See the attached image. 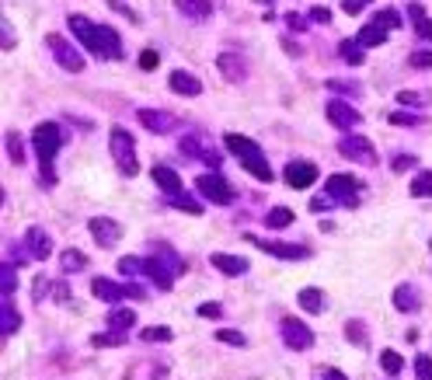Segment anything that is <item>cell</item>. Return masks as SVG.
Here are the masks:
<instances>
[{"label": "cell", "instance_id": "1", "mask_svg": "<svg viewBox=\"0 0 432 380\" xmlns=\"http://www.w3.org/2000/svg\"><path fill=\"white\" fill-rule=\"evenodd\" d=\"M67 25H70V32L80 39V45H84L87 52H94L98 60H122V39H119L116 28L94 25V21H87L84 14H70Z\"/></svg>", "mask_w": 432, "mask_h": 380}, {"label": "cell", "instance_id": "2", "mask_svg": "<svg viewBox=\"0 0 432 380\" xmlns=\"http://www.w3.org/2000/svg\"><path fill=\"white\" fill-rule=\"evenodd\" d=\"M224 147L241 160L244 165V171L248 175H255L258 182H272V165H268V157H265V150L251 140V136H241V133H227L224 136Z\"/></svg>", "mask_w": 432, "mask_h": 380}, {"label": "cell", "instance_id": "3", "mask_svg": "<svg viewBox=\"0 0 432 380\" xmlns=\"http://www.w3.org/2000/svg\"><path fill=\"white\" fill-rule=\"evenodd\" d=\"M32 147L39 154V165H42V185H56V171H52V160H56L60 147H63V133L56 123H39L32 129Z\"/></svg>", "mask_w": 432, "mask_h": 380}, {"label": "cell", "instance_id": "4", "mask_svg": "<svg viewBox=\"0 0 432 380\" xmlns=\"http://www.w3.org/2000/svg\"><path fill=\"white\" fill-rule=\"evenodd\" d=\"M108 147H112V160L122 178H136L140 171V160H136V143L126 129H112V136H108Z\"/></svg>", "mask_w": 432, "mask_h": 380}, {"label": "cell", "instance_id": "5", "mask_svg": "<svg viewBox=\"0 0 432 380\" xmlns=\"http://www.w3.org/2000/svg\"><path fill=\"white\" fill-rule=\"evenodd\" d=\"M91 293H94L98 300H105V304L143 300V297H147V290H143L140 283H116V279H105V276H98V279L91 283Z\"/></svg>", "mask_w": 432, "mask_h": 380}, {"label": "cell", "instance_id": "6", "mask_svg": "<svg viewBox=\"0 0 432 380\" xmlns=\"http://www.w3.org/2000/svg\"><path fill=\"white\" fill-rule=\"evenodd\" d=\"M45 45H49V52H52V60H56L67 74H80V70H84V56L77 52V45H74L70 39H63L60 32H49Z\"/></svg>", "mask_w": 432, "mask_h": 380}, {"label": "cell", "instance_id": "7", "mask_svg": "<svg viewBox=\"0 0 432 380\" xmlns=\"http://www.w3.org/2000/svg\"><path fill=\"white\" fill-rule=\"evenodd\" d=\"M338 154H342L345 160H352V165H363V168L380 165V154L373 150V143H369L366 136H356V133H349V136L338 140Z\"/></svg>", "mask_w": 432, "mask_h": 380}, {"label": "cell", "instance_id": "8", "mask_svg": "<svg viewBox=\"0 0 432 380\" xmlns=\"http://www.w3.org/2000/svg\"><path fill=\"white\" fill-rule=\"evenodd\" d=\"M195 189H199L209 202H216V206H230V202H234V189H230V182L220 178V175H213V171L199 175V178H195Z\"/></svg>", "mask_w": 432, "mask_h": 380}, {"label": "cell", "instance_id": "9", "mask_svg": "<svg viewBox=\"0 0 432 380\" xmlns=\"http://www.w3.org/2000/svg\"><path fill=\"white\" fill-rule=\"evenodd\" d=\"M279 332H283L286 349H293V352H307V349L314 346V332H310V324H303L300 317H283Z\"/></svg>", "mask_w": 432, "mask_h": 380}, {"label": "cell", "instance_id": "10", "mask_svg": "<svg viewBox=\"0 0 432 380\" xmlns=\"http://www.w3.org/2000/svg\"><path fill=\"white\" fill-rule=\"evenodd\" d=\"M359 192H363V185H359L356 178H349V175H332V178H328V192H324V196H332L338 206L356 209V206H359Z\"/></svg>", "mask_w": 432, "mask_h": 380}, {"label": "cell", "instance_id": "11", "mask_svg": "<svg viewBox=\"0 0 432 380\" xmlns=\"http://www.w3.org/2000/svg\"><path fill=\"white\" fill-rule=\"evenodd\" d=\"M91 237L98 248H116L122 241V224L112 220V216H91V224H87Z\"/></svg>", "mask_w": 432, "mask_h": 380}, {"label": "cell", "instance_id": "12", "mask_svg": "<svg viewBox=\"0 0 432 380\" xmlns=\"http://www.w3.org/2000/svg\"><path fill=\"white\" fill-rule=\"evenodd\" d=\"M283 178H286L290 189H310V185L321 178V171H317L314 160H290L286 171H283Z\"/></svg>", "mask_w": 432, "mask_h": 380}, {"label": "cell", "instance_id": "13", "mask_svg": "<svg viewBox=\"0 0 432 380\" xmlns=\"http://www.w3.org/2000/svg\"><path fill=\"white\" fill-rule=\"evenodd\" d=\"M324 116H328V123H332L335 129H352V126L363 123V116L356 112L349 101H342V98H332L328 108H324Z\"/></svg>", "mask_w": 432, "mask_h": 380}, {"label": "cell", "instance_id": "14", "mask_svg": "<svg viewBox=\"0 0 432 380\" xmlns=\"http://www.w3.org/2000/svg\"><path fill=\"white\" fill-rule=\"evenodd\" d=\"M261 251L276 255V258H286V262H300V258H310V248L307 244H290V241H265V237H251Z\"/></svg>", "mask_w": 432, "mask_h": 380}, {"label": "cell", "instance_id": "15", "mask_svg": "<svg viewBox=\"0 0 432 380\" xmlns=\"http://www.w3.org/2000/svg\"><path fill=\"white\" fill-rule=\"evenodd\" d=\"M136 123H143V129H150V133H171L175 126H178V119L171 116V112H160V108H140L136 112Z\"/></svg>", "mask_w": 432, "mask_h": 380}, {"label": "cell", "instance_id": "16", "mask_svg": "<svg viewBox=\"0 0 432 380\" xmlns=\"http://www.w3.org/2000/svg\"><path fill=\"white\" fill-rule=\"evenodd\" d=\"M150 178L157 182V189H160V192H168L171 199H178V196H185V185H182V178H178V171H175V168H168V165H153V171H150Z\"/></svg>", "mask_w": 432, "mask_h": 380}, {"label": "cell", "instance_id": "17", "mask_svg": "<svg viewBox=\"0 0 432 380\" xmlns=\"http://www.w3.org/2000/svg\"><path fill=\"white\" fill-rule=\"evenodd\" d=\"M147 276H150V279H153V283L160 286V293H168L178 273H175V268H171V265H168L164 258H157V255H150V258H147Z\"/></svg>", "mask_w": 432, "mask_h": 380}, {"label": "cell", "instance_id": "18", "mask_svg": "<svg viewBox=\"0 0 432 380\" xmlns=\"http://www.w3.org/2000/svg\"><path fill=\"white\" fill-rule=\"evenodd\" d=\"M216 70H220L230 84H241L244 77H248V70H244V60L237 56V52H220L216 56Z\"/></svg>", "mask_w": 432, "mask_h": 380}, {"label": "cell", "instance_id": "19", "mask_svg": "<svg viewBox=\"0 0 432 380\" xmlns=\"http://www.w3.org/2000/svg\"><path fill=\"white\" fill-rule=\"evenodd\" d=\"M25 248L32 251V258L45 262V258H49V251H52V237H49L42 227H28V231H25Z\"/></svg>", "mask_w": 432, "mask_h": 380}, {"label": "cell", "instance_id": "20", "mask_svg": "<svg viewBox=\"0 0 432 380\" xmlns=\"http://www.w3.org/2000/svg\"><path fill=\"white\" fill-rule=\"evenodd\" d=\"M168 84H171L175 94H185V98H199V94H202V81L192 77V74H185V70H175V74L168 77Z\"/></svg>", "mask_w": 432, "mask_h": 380}, {"label": "cell", "instance_id": "21", "mask_svg": "<svg viewBox=\"0 0 432 380\" xmlns=\"http://www.w3.org/2000/svg\"><path fill=\"white\" fill-rule=\"evenodd\" d=\"M216 268H220L224 276H244L248 273V262L241 258V255H227V251H213V258H209Z\"/></svg>", "mask_w": 432, "mask_h": 380}, {"label": "cell", "instance_id": "22", "mask_svg": "<svg viewBox=\"0 0 432 380\" xmlns=\"http://www.w3.org/2000/svg\"><path fill=\"white\" fill-rule=\"evenodd\" d=\"M136 324V314L133 310H126V307H116L112 314H108V332H119V335H126L129 328Z\"/></svg>", "mask_w": 432, "mask_h": 380}, {"label": "cell", "instance_id": "23", "mask_svg": "<svg viewBox=\"0 0 432 380\" xmlns=\"http://www.w3.org/2000/svg\"><path fill=\"white\" fill-rule=\"evenodd\" d=\"M418 293H415V286H408V283H401L398 290H394V307L398 310H404V314H411V310H418Z\"/></svg>", "mask_w": 432, "mask_h": 380}, {"label": "cell", "instance_id": "24", "mask_svg": "<svg viewBox=\"0 0 432 380\" xmlns=\"http://www.w3.org/2000/svg\"><path fill=\"white\" fill-rule=\"evenodd\" d=\"M404 11H408V14H411V21H415V35H418V39H425V42H432V21L425 18V8H422V4H408Z\"/></svg>", "mask_w": 432, "mask_h": 380}, {"label": "cell", "instance_id": "25", "mask_svg": "<svg viewBox=\"0 0 432 380\" xmlns=\"http://www.w3.org/2000/svg\"><path fill=\"white\" fill-rule=\"evenodd\" d=\"M356 42H359L363 49H373V45H384V42H387V28H380V25H376V21H373V25H366V28H363V32L356 35Z\"/></svg>", "mask_w": 432, "mask_h": 380}, {"label": "cell", "instance_id": "26", "mask_svg": "<svg viewBox=\"0 0 432 380\" xmlns=\"http://www.w3.org/2000/svg\"><path fill=\"white\" fill-rule=\"evenodd\" d=\"M4 321H0V332H4V339H11L18 328H21V314L14 310V304H11V297H4Z\"/></svg>", "mask_w": 432, "mask_h": 380}, {"label": "cell", "instance_id": "27", "mask_svg": "<svg viewBox=\"0 0 432 380\" xmlns=\"http://www.w3.org/2000/svg\"><path fill=\"white\" fill-rule=\"evenodd\" d=\"M178 11L185 18H209L216 11V4H209V0H178Z\"/></svg>", "mask_w": 432, "mask_h": 380}, {"label": "cell", "instance_id": "28", "mask_svg": "<svg viewBox=\"0 0 432 380\" xmlns=\"http://www.w3.org/2000/svg\"><path fill=\"white\" fill-rule=\"evenodd\" d=\"M338 52H342V60H345L349 67H363V60H366V49H363L356 39H342Z\"/></svg>", "mask_w": 432, "mask_h": 380}, {"label": "cell", "instance_id": "29", "mask_svg": "<svg viewBox=\"0 0 432 380\" xmlns=\"http://www.w3.org/2000/svg\"><path fill=\"white\" fill-rule=\"evenodd\" d=\"M296 300H300V307H303L307 314H321V307H324V293H321L317 286L300 290V293H296Z\"/></svg>", "mask_w": 432, "mask_h": 380}, {"label": "cell", "instance_id": "30", "mask_svg": "<svg viewBox=\"0 0 432 380\" xmlns=\"http://www.w3.org/2000/svg\"><path fill=\"white\" fill-rule=\"evenodd\" d=\"M290 224H293V209H286V206H272L265 213V227H272V231H283Z\"/></svg>", "mask_w": 432, "mask_h": 380}, {"label": "cell", "instance_id": "31", "mask_svg": "<svg viewBox=\"0 0 432 380\" xmlns=\"http://www.w3.org/2000/svg\"><path fill=\"white\" fill-rule=\"evenodd\" d=\"M60 265H63V273H80V268H87V255L77 248H67L60 255Z\"/></svg>", "mask_w": 432, "mask_h": 380}, {"label": "cell", "instance_id": "32", "mask_svg": "<svg viewBox=\"0 0 432 380\" xmlns=\"http://www.w3.org/2000/svg\"><path fill=\"white\" fill-rule=\"evenodd\" d=\"M119 273L122 276H147V258H136V255L119 258Z\"/></svg>", "mask_w": 432, "mask_h": 380}, {"label": "cell", "instance_id": "33", "mask_svg": "<svg viewBox=\"0 0 432 380\" xmlns=\"http://www.w3.org/2000/svg\"><path fill=\"white\" fill-rule=\"evenodd\" d=\"M140 339H143V342H171L175 332L168 328V324H150V328L140 332Z\"/></svg>", "mask_w": 432, "mask_h": 380}, {"label": "cell", "instance_id": "34", "mask_svg": "<svg viewBox=\"0 0 432 380\" xmlns=\"http://www.w3.org/2000/svg\"><path fill=\"white\" fill-rule=\"evenodd\" d=\"M14 262L11 258H4V262H0V276H4V297H11L14 290H18V283H14Z\"/></svg>", "mask_w": 432, "mask_h": 380}, {"label": "cell", "instance_id": "35", "mask_svg": "<svg viewBox=\"0 0 432 380\" xmlns=\"http://www.w3.org/2000/svg\"><path fill=\"white\" fill-rule=\"evenodd\" d=\"M8 157L14 165H25V140L18 133H8Z\"/></svg>", "mask_w": 432, "mask_h": 380}, {"label": "cell", "instance_id": "36", "mask_svg": "<svg viewBox=\"0 0 432 380\" xmlns=\"http://www.w3.org/2000/svg\"><path fill=\"white\" fill-rule=\"evenodd\" d=\"M345 335H349V342H356L359 349L369 342V335H366V324H363V321H349V324H345Z\"/></svg>", "mask_w": 432, "mask_h": 380}, {"label": "cell", "instance_id": "37", "mask_svg": "<svg viewBox=\"0 0 432 380\" xmlns=\"http://www.w3.org/2000/svg\"><path fill=\"white\" fill-rule=\"evenodd\" d=\"M91 346H98V349H116V346H126V335H119V332H105V335H94Z\"/></svg>", "mask_w": 432, "mask_h": 380}, {"label": "cell", "instance_id": "38", "mask_svg": "<svg viewBox=\"0 0 432 380\" xmlns=\"http://www.w3.org/2000/svg\"><path fill=\"white\" fill-rule=\"evenodd\" d=\"M411 196H418V199H429V196H432V171H422V175L411 182Z\"/></svg>", "mask_w": 432, "mask_h": 380}, {"label": "cell", "instance_id": "39", "mask_svg": "<svg viewBox=\"0 0 432 380\" xmlns=\"http://www.w3.org/2000/svg\"><path fill=\"white\" fill-rule=\"evenodd\" d=\"M216 342L234 346V349H244V346H248V339H244L241 332H234V328H220V332H216Z\"/></svg>", "mask_w": 432, "mask_h": 380}, {"label": "cell", "instance_id": "40", "mask_svg": "<svg viewBox=\"0 0 432 380\" xmlns=\"http://www.w3.org/2000/svg\"><path fill=\"white\" fill-rule=\"evenodd\" d=\"M387 123H394V126H422L425 119H422L418 112H401V108H398V112L387 116Z\"/></svg>", "mask_w": 432, "mask_h": 380}, {"label": "cell", "instance_id": "41", "mask_svg": "<svg viewBox=\"0 0 432 380\" xmlns=\"http://www.w3.org/2000/svg\"><path fill=\"white\" fill-rule=\"evenodd\" d=\"M328 91H332V94H359L363 87H359L356 81H342V77H332V81H328Z\"/></svg>", "mask_w": 432, "mask_h": 380}, {"label": "cell", "instance_id": "42", "mask_svg": "<svg viewBox=\"0 0 432 380\" xmlns=\"http://www.w3.org/2000/svg\"><path fill=\"white\" fill-rule=\"evenodd\" d=\"M376 25L391 32V28H398V25H401V14H398L394 8H384V11H376Z\"/></svg>", "mask_w": 432, "mask_h": 380}, {"label": "cell", "instance_id": "43", "mask_svg": "<svg viewBox=\"0 0 432 380\" xmlns=\"http://www.w3.org/2000/svg\"><path fill=\"white\" fill-rule=\"evenodd\" d=\"M171 206H175V209H182V213H192V216H199V213H202L199 199H192V196H178V199H171Z\"/></svg>", "mask_w": 432, "mask_h": 380}, {"label": "cell", "instance_id": "44", "mask_svg": "<svg viewBox=\"0 0 432 380\" xmlns=\"http://www.w3.org/2000/svg\"><path fill=\"white\" fill-rule=\"evenodd\" d=\"M408 67H415V70H429V67H432V52H429V49L411 52V56H408Z\"/></svg>", "mask_w": 432, "mask_h": 380}, {"label": "cell", "instance_id": "45", "mask_svg": "<svg viewBox=\"0 0 432 380\" xmlns=\"http://www.w3.org/2000/svg\"><path fill=\"white\" fill-rule=\"evenodd\" d=\"M380 366H384L387 373H401V366H404V359H401L398 352H391V349H387V352L380 356Z\"/></svg>", "mask_w": 432, "mask_h": 380}, {"label": "cell", "instance_id": "46", "mask_svg": "<svg viewBox=\"0 0 432 380\" xmlns=\"http://www.w3.org/2000/svg\"><path fill=\"white\" fill-rule=\"evenodd\" d=\"M415 380H432V359L429 356L415 359Z\"/></svg>", "mask_w": 432, "mask_h": 380}, {"label": "cell", "instance_id": "47", "mask_svg": "<svg viewBox=\"0 0 432 380\" xmlns=\"http://www.w3.org/2000/svg\"><path fill=\"white\" fill-rule=\"evenodd\" d=\"M398 101L401 105H429V94H422V91H401Z\"/></svg>", "mask_w": 432, "mask_h": 380}, {"label": "cell", "instance_id": "48", "mask_svg": "<svg viewBox=\"0 0 432 380\" xmlns=\"http://www.w3.org/2000/svg\"><path fill=\"white\" fill-rule=\"evenodd\" d=\"M199 317L216 321V317H224V307H220V304H199Z\"/></svg>", "mask_w": 432, "mask_h": 380}, {"label": "cell", "instance_id": "49", "mask_svg": "<svg viewBox=\"0 0 432 380\" xmlns=\"http://www.w3.org/2000/svg\"><path fill=\"white\" fill-rule=\"evenodd\" d=\"M411 165H415V157H411V154H398V157L391 160V168H394V171H408Z\"/></svg>", "mask_w": 432, "mask_h": 380}, {"label": "cell", "instance_id": "50", "mask_svg": "<svg viewBox=\"0 0 432 380\" xmlns=\"http://www.w3.org/2000/svg\"><path fill=\"white\" fill-rule=\"evenodd\" d=\"M310 21H317V25H328V21H332V11L317 4V8H310Z\"/></svg>", "mask_w": 432, "mask_h": 380}, {"label": "cell", "instance_id": "51", "mask_svg": "<svg viewBox=\"0 0 432 380\" xmlns=\"http://www.w3.org/2000/svg\"><path fill=\"white\" fill-rule=\"evenodd\" d=\"M140 67H143V70H157V52H153V49H143V52H140Z\"/></svg>", "mask_w": 432, "mask_h": 380}, {"label": "cell", "instance_id": "52", "mask_svg": "<svg viewBox=\"0 0 432 380\" xmlns=\"http://www.w3.org/2000/svg\"><path fill=\"white\" fill-rule=\"evenodd\" d=\"M332 206H338L332 196H317V199L310 202V209H314V213H324V209H332Z\"/></svg>", "mask_w": 432, "mask_h": 380}, {"label": "cell", "instance_id": "53", "mask_svg": "<svg viewBox=\"0 0 432 380\" xmlns=\"http://www.w3.org/2000/svg\"><path fill=\"white\" fill-rule=\"evenodd\" d=\"M0 32H4V39H0V42H4V49H11V45H14V28H11V21H8V18L0 21Z\"/></svg>", "mask_w": 432, "mask_h": 380}, {"label": "cell", "instance_id": "54", "mask_svg": "<svg viewBox=\"0 0 432 380\" xmlns=\"http://www.w3.org/2000/svg\"><path fill=\"white\" fill-rule=\"evenodd\" d=\"M342 11H345V14H359V11H366V0H345Z\"/></svg>", "mask_w": 432, "mask_h": 380}, {"label": "cell", "instance_id": "55", "mask_svg": "<svg viewBox=\"0 0 432 380\" xmlns=\"http://www.w3.org/2000/svg\"><path fill=\"white\" fill-rule=\"evenodd\" d=\"M321 377H324V380H345V373H342V370H335V366H324V370H321Z\"/></svg>", "mask_w": 432, "mask_h": 380}, {"label": "cell", "instance_id": "56", "mask_svg": "<svg viewBox=\"0 0 432 380\" xmlns=\"http://www.w3.org/2000/svg\"><path fill=\"white\" fill-rule=\"evenodd\" d=\"M286 21H290V28H293V32H303V28H307V18H300V14H290Z\"/></svg>", "mask_w": 432, "mask_h": 380}, {"label": "cell", "instance_id": "57", "mask_svg": "<svg viewBox=\"0 0 432 380\" xmlns=\"http://www.w3.org/2000/svg\"><path fill=\"white\" fill-rule=\"evenodd\" d=\"M45 286H49V279H45V276H39V279H35V300H42V297H45Z\"/></svg>", "mask_w": 432, "mask_h": 380}]
</instances>
